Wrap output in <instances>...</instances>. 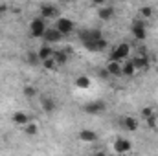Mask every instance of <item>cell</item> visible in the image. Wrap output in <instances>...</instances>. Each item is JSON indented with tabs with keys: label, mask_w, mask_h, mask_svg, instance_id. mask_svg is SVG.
<instances>
[{
	"label": "cell",
	"mask_w": 158,
	"mask_h": 156,
	"mask_svg": "<svg viewBox=\"0 0 158 156\" xmlns=\"http://www.w3.org/2000/svg\"><path fill=\"white\" fill-rule=\"evenodd\" d=\"M121 74H123V77H134V76L138 74L136 68H134V64L131 63V59L121 63Z\"/></svg>",
	"instance_id": "obj_18"
},
{
	"label": "cell",
	"mask_w": 158,
	"mask_h": 156,
	"mask_svg": "<svg viewBox=\"0 0 158 156\" xmlns=\"http://www.w3.org/2000/svg\"><path fill=\"white\" fill-rule=\"evenodd\" d=\"M26 57H28V63H30V64H39V63H40L39 55H37V53H33V51H30Z\"/></svg>",
	"instance_id": "obj_25"
},
{
	"label": "cell",
	"mask_w": 158,
	"mask_h": 156,
	"mask_svg": "<svg viewBox=\"0 0 158 156\" xmlns=\"http://www.w3.org/2000/svg\"><path fill=\"white\" fill-rule=\"evenodd\" d=\"M22 92H24V96H26L28 99H33V97L37 96V88H35L33 84H26V86L22 88Z\"/></svg>",
	"instance_id": "obj_22"
},
{
	"label": "cell",
	"mask_w": 158,
	"mask_h": 156,
	"mask_svg": "<svg viewBox=\"0 0 158 156\" xmlns=\"http://www.w3.org/2000/svg\"><path fill=\"white\" fill-rule=\"evenodd\" d=\"M98 17H99L101 20H105V22L110 20V18L114 17V7H112V6H107V4L101 6V7L98 9Z\"/></svg>",
	"instance_id": "obj_16"
},
{
	"label": "cell",
	"mask_w": 158,
	"mask_h": 156,
	"mask_svg": "<svg viewBox=\"0 0 158 156\" xmlns=\"http://www.w3.org/2000/svg\"><path fill=\"white\" fill-rule=\"evenodd\" d=\"M4 11H6V7H4V6H0V18H2V15H4Z\"/></svg>",
	"instance_id": "obj_30"
},
{
	"label": "cell",
	"mask_w": 158,
	"mask_h": 156,
	"mask_svg": "<svg viewBox=\"0 0 158 156\" xmlns=\"http://www.w3.org/2000/svg\"><path fill=\"white\" fill-rule=\"evenodd\" d=\"M92 156H105V153H103V151H98V153H94Z\"/></svg>",
	"instance_id": "obj_29"
},
{
	"label": "cell",
	"mask_w": 158,
	"mask_h": 156,
	"mask_svg": "<svg viewBox=\"0 0 158 156\" xmlns=\"http://www.w3.org/2000/svg\"><path fill=\"white\" fill-rule=\"evenodd\" d=\"M40 107H42V110H44L46 114H53L55 109H57V103H55L53 97H42V99H40Z\"/></svg>",
	"instance_id": "obj_14"
},
{
	"label": "cell",
	"mask_w": 158,
	"mask_h": 156,
	"mask_svg": "<svg viewBox=\"0 0 158 156\" xmlns=\"http://www.w3.org/2000/svg\"><path fill=\"white\" fill-rule=\"evenodd\" d=\"M112 149H114V153L118 156H127L132 151V143H131L127 138H118V140H114Z\"/></svg>",
	"instance_id": "obj_4"
},
{
	"label": "cell",
	"mask_w": 158,
	"mask_h": 156,
	"mask_svg": "<svg viewBox=\"0 0 158 156\" xmlns=\"http://www.w3.org/2000/svg\"><path fill=\"white\" fill-rule=\"evenodd\" d=\"M131 63L134 64L136 72H142V70H145V68L149 66V57H147V55H143V53H136V55L131 59Z\"/></svg>",
	"instance_id": "obj_8"
},
{
	"label": "cell",
	"mask_w": 158,
	"mask_h": 156,
	"mask_svg": "<svg viewBox=\"0 0 158 156\" xmlns=\"http://www.w3.org/2000/svg\"><path fill=\"white\" fill-rule=\"evenodd\" d=\"M42 66H44L46 70H57V68H59V64L53 61V57H52V59H46V61H42Z\"/></svg>",
	"instance_id": "obj_23"
},
{
	"label": "cell",
	"mask_w": 158,
	"mask_h": 156,
	"mask_svg": "<svg viewBox=\"0 0 158 156\" xmlns=\"http://www.w3.org/2000/svg\"><path fill=\"white\" fill-rule=\"evenodd\" d=\"M46 30H48V26H46L44 18H40V17L31 18V22H30V35L33 39H42V35L46 33Z\"/></svg>",
	"instance_id": "obj_2"
},
{
	"label": "cell",
	"mask_w": 158,
	"mask_h": 156,
	"mask_svg": "<svg viewBox=\"0 0 158 156\" xmlns=\"http://www.w3.org/2000/svg\"><path fill=\"white\" fill-rule=\"evenodd\" d=\"M99 77L107 79V77H110V76H109V72H107V70H105V68H103V70H101V72H99Z\"/></svg>",
	"instance_id": "obj_28"
},
{
	"label": "cell",
	"mask_w": 158,
	"mask_h": 156,
	"mask_svg": "<svg viewBox=\"0 0 158 156\" xmlns=\"http://www.w3.org/2000/svg\"><path fill=\"white\" fill-rule=\"evenodd\" d=\"M55 30L64 37V35H70V33L76 30V24H74V20L68 18V17H59V18L55 20Z\"/></svg>",
	"instance_id": "obj_3"
},
{
	"label": "cell",
	"mask_w": 158,
	"mask_h": 156,
	"mask_svg": "<svg viewBox=\"0 0 158 156\" xmlns=\"http://www.w3.org/2000/svg\"><path fill=\"white\" fill-rule=\"evenodd\" d=\"M77 138L83 143H96L98 142V132H94L92 129H83V130H79Z\"/></svg>",
	"instance_id": "obj_9"
},
{
	"label": "cell",
	"mask_w": 158,
	"mask_h": 156,
	"mask_svg": "<svg viewBox=\"0 0 158 156\" xmlns=\"http://www.w3.org/2000/svg\"><path fill=\"white\" fill-rule=\"evenodd\" d=\"M24 132H26L28 136H37V134H39V125H37L35 121H30V123L24 127Z\"/></svg>",
	"instance_id": "obj_21"
},
{
	"label": "cell",
	"mask_w": 158,
	"mask_h": 156,
	"mask_svg": "<svg viewBox=\"0 0 158 156\" xmlns=\"http://www.w3.org/2000/svg\"><path fill=\"white\" fill-rule=\"evenodd\" d=\"M53 61L61 66V64H64L66 61H68V51H64V50H57L55 53H53Z\"/></svg>",
	"instance_id": "obj_19"
},
{
	"label": "cell",
	"mask_w": 158,
	"mask_h": 156,
	"mask_svg": "<svg viewBox=\"0 0 158 156\" xmlns=\"http://www.w3.org/2000/svg\"><path fill=\"white\" fill-rule=\"evenodd\" d=\"M88 51H105L109 48V42L105 39H99V40H94V42H85L83 44Z\"/></svg>",
	"instance_id": "obj_11"
},
{
	"label": "cell",
	"mask_w": 158,
	"mask_h": 156,
	"mask_svg": "<svg viewBox=\"0 0 158 156\" xmlns=\"http://www.w3.org/2000/svg\"><path fill=\"white\" fill-rule=\"evenodd\" d=\"M90 77L88 76H79L77 79H76V86L77 88H81V90H85V88H90Z\"/></svg>",
	"instance_id": "obj_20"
},
{
	"label": "cell",
	"mask_w": 158,
	"mask_h": 156,
	"mask_svg": "<svg viewBox=\"0 0 158 156\" xmlns=\"http://www.w3.org/2000/svg\"><path fill=\"white\" fill-rule=\"evenodd\" d=\"M11 119H13V123H15V125H19V127H26L30 121H33L31 117L28 116L26 112H22V110H17V112L13 114V117H11Z\"/></svg>",
	"instance_id": "obj_12"
},
{
	"label": "cell",
	"mask_w": 158,
	"mask_h": 156,
	"mask_svg": "<svg viewBox=\"0 0 158 156\" xmlns=\"http://www.w3.org/2000/svg\"><path fill=\"white\" fill-rule=\"evenodd\" d=\"M121 125H123V129L125 130H129V132H134V130H138V119L132 116H125L121 119Z\"/></svg>",
	"instance_id": "obj_17"
},
{
	"label": "cell",
	"mask_w": 158,
	"mask_h": 156,
	"mask_svg": "<svg viewBox=\"0 0 158 156\" xmlns=\"http://www.w3.org/2000/svg\"><path fill=\"white\" fill-rule=\"evenodd\" d=\"M156 70H158V61H156Z\"/></svg>",
	"instance_id": "obj_31"
},
{
	"label": "cell",
	"mask_w": 158,
	"mask_h": 156,
	"mask_svg": "<svg viewBox=\"0 0 158 156\" xmlns=\"http://www.w3.org/2000/svg\"><path fill=\"white\" fill-rule=\"evenodd\" d=\"M131 31H132L134 39H138V40H145V39H147L145 24H143L142 20H134V22H132V26H131Z\"/></svg>",
	"instance_id": "obj_7"
},
{
	"label": "cell",
	"mask_w": 158,
	"mask_h": 156,
	"mask_svg": "<svg viewBox=\"0 0 158 156\" xmlns=\"http://www.w3.org/2000/svg\"><path fill=\"white\" fill-rule=\"evenodd\" d=\"M153 11H155V9H153L151 6H143V7H140V11H138V13H140L142 17L149 18V17H153Z\"/></svg>",
	"instance_id": "obj_24"
},
{
	"label": "cell",
	"mask_w": 158,
	"mask_h": 156,
	"mask_svg": "<svg viewBox=\"0 0 158 156\" xmlns=\"http://www.w3.org/2000/svg\"><path fill=\"white\" fill-rule=\"evenodd\" d=\"M105 109H107V105H105V101H101V99L92 101V103H86V105L83 107V110H85L86 114H90V116L101 114V112H105Z\"/></svg>",
	"instance_id": "obj_5"
},
{
	"label": "cell",
	"mask_w": 158,
	"mask_h": 156,
	"mask_svg": "<svg viewBox=\"0 0 158 156\" xmlns=\"http://www.w3.org/2000/svg\"><path fill=\"white\" fill-rule=\"evenodd\" d=\"M63 39V35L55 30V28H48L46 30V33L42 35V40H44V44H55V42H59V40Z\"/></svg>",
	"instance_id": "obj_10"
},
{
	"label": "cell",
	"mask_w": 158,
	"mask_h": 156,
	"mask_svg": "<svg viewBox=\"0 0 158 156\" xmlns=\"http://www.w3.org/2000/svg\"><path fill=\"white\" fill-rule=\"evenodd\" d=\"M105 70H107V72H109V76H112V77H123V74H121V63L107 61Z\"/></svg>",
	"instance_id": "obj_13"
},
{
	"label": "cell",
	"mask_w": 158,
	"mask_h": 156,
	"mask_svg": "<svg viewBox=\"0 0 158 156\" xmlns=\"http://www.w3.org/2000/svg\"><path fill=\"white\" fill-rule=\"evenodd\" d=\"M57 15H59L57 6H53V4H42L40 6V18H44V20H48V18H59Z\"/></svg>",
	"instance_id": "obj_6"
},
{
	"label": "cell",
	"mask_w": 158,
	"mask_h": 156,
	"mask_svg": "<svg viewBox=\"0 0 158 156\" xmlns=\"http://www.w3.org/2000/svg\"><path fill=\"white\" fill-rule=\"evenodd\" d=\"M145 121H147V127H149V129H156V117H155V116L147 117Z\"/></svg>",
	"instance_id": "obj_27"
},
{
	"label": "cell",
	"mask_w": 158,
	"mask_h": 156,
	"mask_svg": "<svg viewBox=\"0 0 158 156\" xmlns=\"http://www.w3.org/2000/svg\"><path fill=\"white\" fill-rule=\"evenodd\" d=\"M66 156H72V154H66Z\"/></svg>",
	"instance_id": "obj_32"
},
{
	"label": "cell",
	"mask_w": 158,
	"mask_h": 156,
	"mask_svg": "<svg viewBox=\"0 0 158 156\" xmlns=\"http://www.w3.org/2000/svg\"><path fill=\"white\" fill-rule=\"evenodd\" d=\"M129 57H131V44H129V42H119L118 46L110 51L109 61L123 63V61H129Z\"/></svg>",
	"instance_id": "obj_1"
},
{
	"label": "cell",
	"mask_w": 158,
	"mask_h": 156,
	"mask_svg": "<svg viewBox=\"0 0 158 156\" xmlns=\"http://www.w3.org/2000/svg\"><path fill=\"white\" fill-rule=\"evenodd\" d=\"M53 53H55V50L50 46V44H42L39 48V51H37V55H39V61H46V59H52L53 57Z\"/></svg>",
	"instance_id": "obj_15"
},
{
	"label": "cell",
	"mask_w": 158,
	"mask_h": 156,
	"mask_svg": "<svg viewBox=\"0 0 158 156\" xmlns=\"http://www.w3.org/2000/svg\"><path fill=\"white\" fill-rule=\"evenodd\" d=\"M151 116H155L153 109H151V107H145V109L142 110V117H143V119H147V117H151Z\"/></svg>",
	"instance_id": "obj_26"
}]
</instances>
